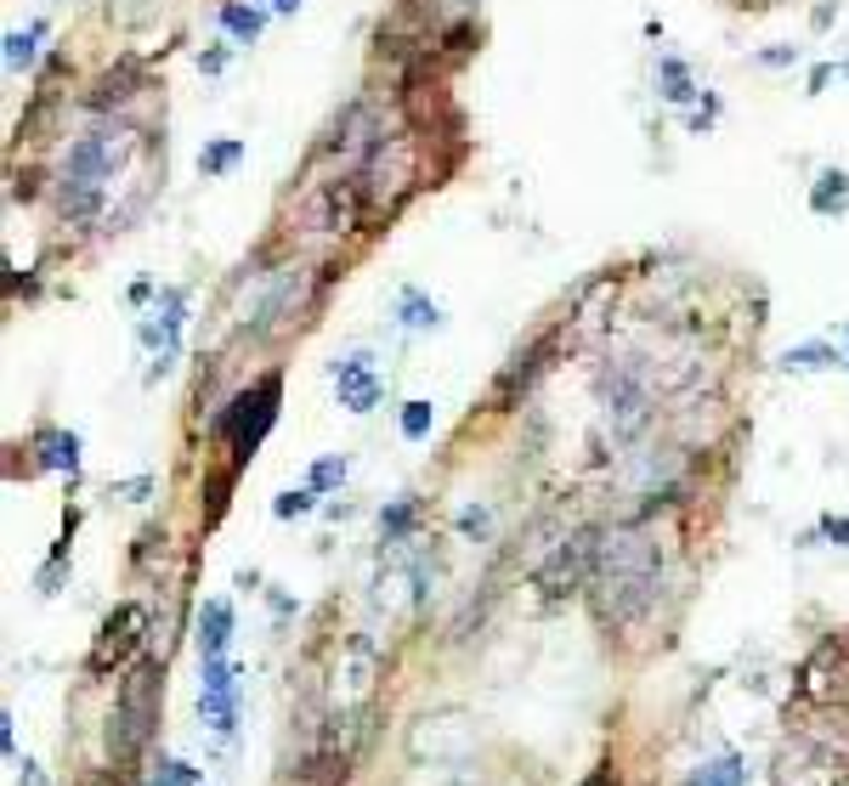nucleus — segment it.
Wrapping results in <instances>:
<instances>
[{
  "label": "nucleus",
  "mask_w": 849,
  "mask_h": 786,
  "mask_svg": "<svg viewBox=\"0 0 849 786\" xmlns=\"http://www.w3.org/2000/svg\"><path fill=\"white\" fill-rule=\"evenodd\" d=\"M119 493H125V498H137V504H142V498L153 493V481H148V476H137V481H125V486H119Z\"/></svg>",
  "instance_id": "29"
},
{
  "label": "nucleus",
  "mask_w": 849,
  "mask_h": 786,
  "mask_svg": "<svg viewBox=\"0 0 849 786\" xmlns=\"http://www.w3.org/2000/svg\"><path fill=\"white\" fill-rule=\"evenodd\" d=\"M793 57H799V51H788V46H776V51H765L759 62H770V69H781V62H793Z\"/></svg>",
  "instance_id": "31"
},
{
  "label": "nucleus",
  "mask_w": 849,
  "mask_h": 786,
  "mask_svg": "<svg viewBox=\"0 0 849 786\" xmlns=\"http://www.w3.org/2000/svg\"><path fill=\"white\" fill-rule=\"evenodd\" d=\"M40 470H80V436L74 431H40Z\"/></svg>",
  "instance_id": "13"
},
{
  "label": "nucleus",
  "mask_w": 849,
  "mask_h": 786,
  "mask_svg": "<svg viewBox=\"0 0 849 786\" xmlns=\"http://www.w3.org/2000/svg\"><path fill=\"white\" fill-rule=\"evenodd\" d=\"M747 781V764H742V752H720L713 764H702L691 775V786H742Z\"/></svg>",
  "instance_id": "18"
},
{
  "label": "nucleus",
  "mask_w": 849,
  "mask_h": 786,
  "mask_svg": "<svg viewBox=\"0 0 849 786\" xmlns=\"http://www.w3.org/2000/svg\"><path fill=\"white\" fill-rule=\"evenodd\" d=\"M226 645H233V606L226 600H210L199 611V657H226Z\"/></svg>",
  "instance_id": "12"
},
{
  "label": "nucleus",
  "mask_w": 849,
  "mask_h": 786,
  "mask_svg": "<svg viewBox=\"0 0 849 786\" xmlns=\"http://www.w3.org/2000/svg\"><path fill=\"white\" fill-rule=\"evenodd\" d=\"M822 532H827L838 549H849V515H827V520H822Z\"/></svg>",
  "instance_id": "28"
},
{
  "label": "nucleus",
  "mask_w": 849,
  "mask_h": 786,
  "mask_svg": "<svg viewBox=\"0 0 849 786\" xmlns=\"http://www.w3.org/2000/svg\"><path fill=\"white\" fill-rule=\"evenodd\" d=\"M374 668H380V650H374V640H363V634H357V640L346 645L340 668H335V702H340V713H351L357 702H369V696H374Z\"/></svg>",
  "instance_id": "9"
},
{
  "label": "nucleus",
  "mask_w": 849,
  "mask_h": 786,
  "mask_svg": "<svg viewBox=\"0 0 849 786\" xmlns=\"http://www.w3.org/2000/svg\"><path fill=\"white\" fill-rule=\"evenodd\" d=\"M239 159H244V142L226 137V142H210V148L199 153V171H205V176H221V171H233Z\"/></svg>",
  "instance_id": "22"
},
{
  "label": "nucleus",
  "mask_w": 849,
  "mask_h": 786,
  "mask_svg": "<svg viewBox=\"0 0 849 786\" xmlns=\"http://www.w3.org/2000/svg\"><path fill=\"white\" fill-rule=\"evenodd\" d=\"M130 153V130L125 125H96L69 148V165H62V181H57V204L69 221H96L103 215V199H108V181L114 171L125 165Z\"/></svg>",
  "instance_id": "2"
},
{
  "label": "nucleus",
  "mask_w": 849,
  "mask_h": 786,
  "mask_svg": "<svg viewBox=\"0 0 849 786\" xmlns=\"http://www.w3.org/2000/svg\"><path fill=\"white\" fill-rule=\"evenodd\" d=\"M431 424H437L431 402H403V436L408 442H425V436H431Z\"/></svg>",
  "instance_id": "25"
},
{
  "label": "nucleus",
  "mask_w": 849,
  "mask_h": 786,
  "mask_svg": "<svg viewBox=\"0 0 849 786\" xmlns=\"http://www.w3.org/2000/svg\"><path fill=\"white\" fill-rule=\"evenodd\" d=\"M317 509V486H295V493H278L272 498V515L278 520H295V515H312Z\"/></svg>",
  "instance_id": "23"
},
{
  "label": "nucleus",
  "mask_w": 849,
  "mask_h": 786,
  "mask_svg": "<svg viewBox=\"0 0 849 786\" xmlns=\"http://www.w3.org/2000/svg\"><path fill=\"white\" fill-rule=\"evenodd\" d=\"M414 520H419V498H391V504L380 509V532H385V543H403V538L414 532Z\"/></svg>",
  "instance_id": "17"
},
{
  "label": "nucleus",
  "mask_w": 849,
  "mask_h": 786,
  "mask_svg": "<svg viewBox=\"0 0 849 786\" xmlns=\"http://www.w3.org/2000/svg\"><path fill=\"white\" fill-rule=\"evenodd\" d=\"M538 356H549V340H538V345H527V351H515L510 356V368L499 374V385H493V402L504 408V402H515V390H527L533 379H538Z\"/></svg>",
  "instance_id": "11"
},
{
  "label": "nucleus",
  "mask_w": 849,
  "mask_h": 786,
  "mask_svg": "<svg viewBox=\"0 0 849 786\" xmlns=\"http://www.w3.org/2000/svg\"><path fill=\"white\" fill-rule=\"evenodd\" d=\"M267 7H272V12H295V7H301V0H267Z\"/></svg>",
  "instance_id": "33"
},
{
  "label": "nucleus",
  "mask_w": 849,
  "mask_h": 786,
  "mask_svg": "<svg viewBox=\"0 0 849 786\" xmlns=\"http://www.w3.org/2000/svg\"><path fill=\"white\" fill-rule=\"evenodd\" d=\"M460 532H465V538H481V532H487V509H481V504H465V509H460Z\"/></svg>",
  "instance_id": "27"
},
{
  "label": "nucleus",
  "mask_w": 849,
  "mask_h": 786,
  "mask_svg": "<svg viewBox=\"0 0 849 786\" xmlns=\"http://www.w3.org/2000/svg\"><path fill=\"white\" fill-rule=\"evenodd\" d=\"M159 702H165V662L137 657L125 668L114 713H108V752H114V764H137L142 759V747L153 741V725H159Z\"/></svg>",
  "instance_id": "3"
},
{
  "label": "nucleus",
  "mask_w": 849,
  "mask_h": 786,
  "mask_svg": "<svg viewBox=\"0 0 849 786\" xmlns=\"http://www.w3.org/2000/svg\"><path fill=\"white\" fill-rule=\"evenodd\" d=\"M18 786H46L40 764H28V759H23V764H18Z\"/></svg>",
  "instance_id": "30"
},
{
  "label": "nucleus",
  "mask_w": 849,
  "mask_h": 786,
  "mask_svg": "<svg viewBox=\"0 0 849 786\" xmlns=\"http://www.w3.org/2000/svg\"><path fill=\"white\" fill-rule=\"evenodd\" d=\"M658 572H663V554H658V543H651V532L640 527V520L601 532L595 572H590L601 622H629L651 595H658Z\"/></svg>",
  "instance_id": "1"
},
{
  "label": "nucleus",
  "mask_w": 849,
  "mask_h": 786,
  "mask_svg": "<svg viewBox=\"0 0 849 786\" xmlns=\"http://www.w3.org/2000/svg\"><path fill=\"white\" fill-rule=\"evenodd\" d=\"M340 481H346V458H340V453H329V458H317V465H312V481H306V486L329 493V486H340Z\"/></svg>",
  "instance_id": "26"
},
{
  "label": "nucleus",
  "mask_w": 849,
  "mask_h": 786,
  "mask_svg": "<svg viewBox=\"0 0 849 786\" xmlns=\"http://www.w3.org/2000/svg\"><path fill=\"white\" fill-rule=\"evenodd\" d=\"M658 80H663V96H668V103H691V96H697L691 69H685L679 57H663V62H658Z\"/></svg>",
  "instance_id": "21"
},
{
  "label": "nucleus",
  "mask_w": 849,
  "mask_h": 786,
  "mask_svg": "<svg viewBox=\"0 0 849 786\" xmlns=\"http://www.w3.org/2000/svg\"><path fill=\"white\" fill-rule=\"evenodd\" d=\"M278 397H283V379H278V374H260L249 390H239V397L221 408L216 431L233 442V458H239V465H249L255 447L267 442V431L278 424Z\"/></svg>",
  "instance_id": "5"
},
{
  "label": "nucleus",
  "mask_w": 849,
  "mask_h": 786,
  "mask_svg": "<svg viewBox=\"0 0 849 786\" xmlns=\"http://www.w3.org/2000/svg\"><path fill=\"white\" fill-rule=\"evenodd\" d=\"M849 204V176L844 171H827L822 181H815V192H810V210L815 215H838Z\"/></svg>",
  "instance_id": "19"
},
{
  "label": "nucleus",
  "mask_w": 849,
  "mask_h": 786,
  "mask_svg": "<svg viewBox=\"0 0 849 786\" xmlns=\"http://www.w3.org/2000/svg\"><path fill=\"white\" fill-rule=\"evenodd\" d=\"M199 707H205V725L216 736H233L239 730V662H226V657H210L205 662Z\"/></svg>",
  "instance_id": "8"
},
{
  "label": "nucleus",
  "mask_w": 849,
  "mask_h": 786,
  "mask_svg": "<svg viewBox=\"0 0 849 786\" xmlns=\"http://www.w3.org/2000/svg\"><path fill=\"white\" fill-rule=\"evenodd\" d=\"M142 629H148V611L137 606V600H125V606H114L108 617H103V634H96V645H91V657H85V668L91 673H108V668H125L130 662V650L142 645Z\"/></svg>",
  "instance_id": "7"
},
{
  "label": "nucleus",
  "mask_w": 849,
  "mask_h": 786,
  "mask_svg": "<svg viewBox=\"0 0 849 786\" xmlns=\"http://www.w3.org/2000/svg\"><path fill=\"white\" fill-rule=\"evenodd\" d=\"M397 317H403V329H442V306H437V301H425L419 289H403Z\"/></svg>",
  "instance_id": "16"
},
{
  "label": "nucleus",
  "mask_w": 849,
  "mask_h": 786,
  "mask_svg": "<svg viewBox=\"0 0 849 786\" xmlns=\"http://www.w3.org/2000/svg\"><path fill=\"white\" fill-rule=\"evenodd\" d=\"M844 356L827 345V340H810V345H793L788 356H781V368L788 374H822V368H838Z\"/></svg>",
  "instance_id": "14"
},
{
  "label": "nucleus",
  "mask_w": 849,
  "mask_h": 786,
  "mask_svg": "<svg viewBox=\"0 0 849 786\" xmlns=\"http://www.w3.org/2000/svg\"><path fill=\"white\" fill-rule=\"evenodd\" d=\"M260 23H267V12H260V7H244V0H226V7H221V28H226L239 46H249V40L260 35Z\"/></svg>",
  "instance_id": "15"
},
{
  "label": "nucleus",
  "mask_w": 849,
  "mask_h": 786,
  "mask_svg": "<svg viewBox=\"0 0 849 786\" xmlns=\"http://www.w3.org/2000/svg\"><path fill=\"white\" fill-rule=\"evenodd\" d=\"M595 402H601V431L612 442H635L646 436L651 413H658V385L646 379L640 363H612L595 385Z\"/></svg>",
  "instance_id": "4"
},
{
  "label": "nucleus",
  "mask_w": 849,
  "mask_h": 786,
  "mask_svg": "<svg viewBox=\"0 0 849 786\" xmlns=\"http://www.w3.org/2000/svg\"><path fill=\"white\" fill-rule=\"evenodd\" d=\"M40 35H46V23H28V28H12V35H7V69H12V74L35 62V46H40Z\"/></svg>",
  "instance_id": "20"
},
{
  "label": "nucleus",
  "mask_w": 849,
  "mask_h": 786,
  "mask_svg": "<svg viewBox=\"0 0 849 786\" xmlns=\"http://www.w3.org/2000/svg\"><path fill=\"white\" fill-rule=\"evenodd\" d=\"M335 390H340L346 413H369L380 402V379L369 368V356H340V363H335Z\"/></svg>",
  "instance_id": "10"
},
{
  "label": "nucleus",
  "mask_w": 849,
  "mask_h": 786,
  "mask_svg": "<svg viewBox=\"0 0 849 786\" xmlns=\"http://www.w3.org/2000/svg\"><path fill=\"white\" fill-rule=\"evenodd\" d=\"M453 7H476V0H453Z\"/></svg>",
  "instance_id": "34"
},
{
  "label": "nucleus",
  "mask_w": 849,
  "mask_h": 786,
  "mask_svg": "<svg viewBox=\"0 0 849 786\" xmlns=\"http://www.w3.org/2000/svg\"><path fill=\"white\" fill-rule=\"evenodd\" d=\"M205 62V74H221L226 69V51H210V57H199Z\"/></svg>",
  "instance_id": "32"
},
{
  "label": "nucleus",
  "mask_w": 849,
  "mask_h": 786,
  "mask_svg": "<svg viewBox=\"0 0 849 786\" xmlns=\"http://www.w3.org/2000/svg\"><path fill=\"white\" fill-rule=\"evenodd\" d=\"M799 696L815 707H849V634L822 640L799 668Z\"/></svg>",
  "instance_id": "6"
},
{
  "label": "nucleus",
  "mask_w": 849,
  "mask_h": 786,
  "mask_svg": "<svg viewBox=\"0 0 849 786\" xmlns=\"http://www.w3.org/2000/svg\"><path fill=\"white\" fill-rule=\"evenodd\" d=\"M148 786H199V770L182 764V759H159L153 775H148Z\"/></svg>",
  "instance_id": "24"
}]
</instances>
